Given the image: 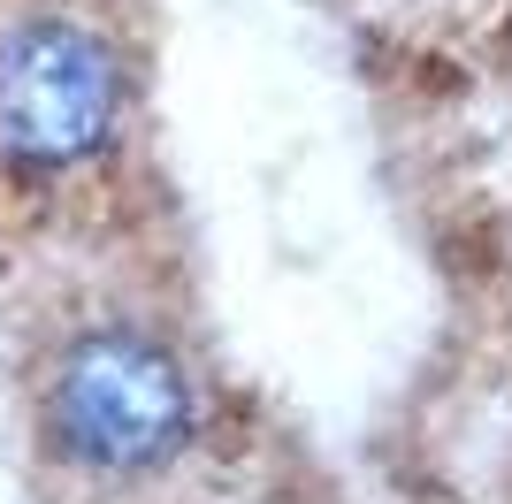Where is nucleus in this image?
I'll list each match as a JSON object with an SVG mask.
<instances>
[{
	"mask_svg": "<svg viewBox=\"0 0 512 504\" xmlns=\"http://www.w3.org/2000/svg\"><path fill=\"white\" fill-rule=\"evenodd\" d=\"M138 123V62L107 0H0V207L100 184Z\"/></svg>",
	"mask_w": 512,
	"mask_h": 504,
	"instance_id": "1",
	"label": "nucleus"
},
{
	"mask_svg": "<svg viewBox=\"0 0 512 504\" xmlns=\"http://www.w3.org/2000/svg\"><path fill=\"white\" fill-rule=\"evenodd\" d=\"M31 436L54 474L130 489L169 474L199 436V382L138 314H85L46 336L31 367Z\"/></svg>",
	"mask_w": 512,
	"mask_h": 504,
	"instance_id": "2",
	"label": "nucleus"
}]
</instances>
